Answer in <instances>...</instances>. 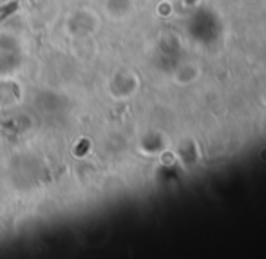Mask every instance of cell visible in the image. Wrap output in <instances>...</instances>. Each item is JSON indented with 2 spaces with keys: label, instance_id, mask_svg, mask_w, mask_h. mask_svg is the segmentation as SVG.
Returning <instances> with one entry per match:
<instances>
[{
  "label": "cell",
  "instance_id": "obj_1",
  "mask_svg": "<svg viewBox=\"0 0 266 259\" xmlns=\"http://www.w3.org/2000/svg\"><path fill=\"white\" fill-rule=\"evenodd\" d=\"M18 8V2H9V4H6V6H2V8H0V20H4V18H8L9 15H11L13 11H15V9Z\"/></svg>",
  "mask_w": 266,
  "mask_h": 259
}]
</instances>
